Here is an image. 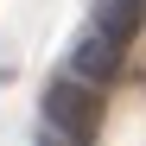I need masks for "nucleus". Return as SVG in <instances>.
I'll use <instances>...</instances> for the list:
<instances>
[{
	"label": "nucleus",
	"instance_id": "nucleus-2",
	"mask_svg": "<svg viewBox=\"0 0 146 146\" xmlns=\"http://www.w3.org/2000/svg\"><path fill=\"white\" fill-rule=\"evenodd\" d=\"M121 64H127V44L121 38H108L102 26H89V32H76V44H70V76H83V83H114L121 76Z\"/></svg>",
	"mask_w": 146,
	"mask_h": 146
},
{
	"label": "nucleus",
	"instance_id": "nucleus-4",
	"mask_svg": "<svg viewBox=\"0 0 146 146\" xmlns=\"http://www.w3.org/2000/svg\"><path fill=\"white\" fill-rule=\"evenodd\" d=\"M51 146H76V140H51Z\"/></svg>",
	"mask_w": 146,
	"mask_h": 146
},
{
	"label": "nucleus",
	"instance_id": "nucleus-1",
	"mask_svg": "<svg viewBox=\"0 0 146 146\" xmlns=\"http://www.w3.org/2000/svg\"><path fill=\"white\" fill-rule=\"evenodd\" d=\"M44 127H51L57 140H95V127H102V89L95 83H83V76H64L44 89Z\"/></svg>",
	"mask_w": 146,
	"mask_h": 146
},
{
	"label": "nucleus",
	"instance_id": "nucleus-3",
	"mask_svg": "<svg viewBox=\"0 0 146 146\" xmlns=\"http://www.w3.org/2000/svg\"><path fill=\"white\" fill-rule=\"evenodd\" d=\"M89 26H102L108 38L133 44V32L146 26V0H95V19H89Z\"/></svg>",
	"mask_w": 146,
	"mask_h": 146
}]
</instances>
